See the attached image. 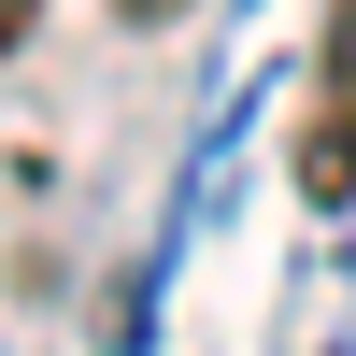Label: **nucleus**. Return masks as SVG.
Here are the masks:
<instances>
[{
    "instance_id": "obj_1",
    "label": "nucleus",
    "mask_w": 356,
    "mask_h": 356,
    "mask_svg": "<svg viewBox=\"0 0 356 356\" xmlns=\"http://www.w3.org/2000/svg\"><path fill=\"white\" fill-rule=\"evenodd\" d=\"M300 171H314V200L356 186V0H342V43H328V100H314V129H300Z\"/></svg>"
},
{
    "instance_id": "obj_2",
    "label": "nucleus",
    "mask_w": 356,
    "mask_h": 356,
    "mask_svg": "<svg viewBox=\"0 0 356 356\" xmlns=\"http://www.w3.org/2000/svg\"><path fill=\"white\" fill-rule=\"evenodd\" d=\"M29 15H43V0H0V57H15V43H29Z\"/></svg>"
},
{
    "instance_id": "obj_3",
    "label": "nucleus",
    "mask_w": 356,
    "mask_h": 356,
    "mask_svg": "<svg viewBox=\"0 0 356 356\" xmlns=\"http://www.w3.org/2000/svg\"><path fill=\"white\" fill-rule=\"evenodd\" d=\"M129 15H171V0H129Z\"/></svg>"
}]
</instances>
